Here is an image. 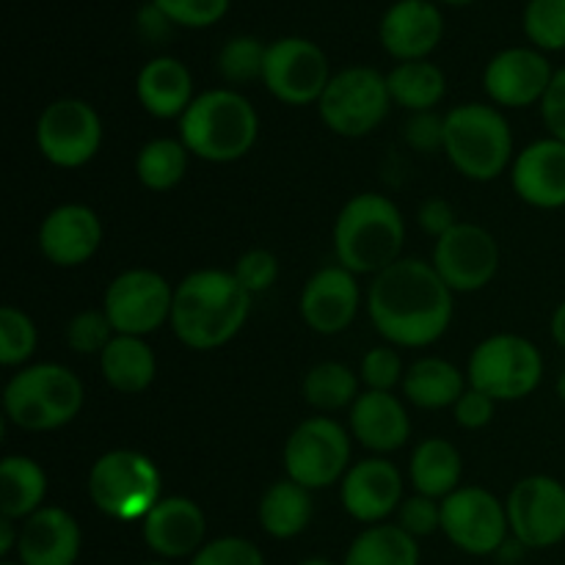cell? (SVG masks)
I'll return each mask as SVG.
<instances>
[{"mask_svg":"<svg viewBox=\"0 0 565 565\" xmlns=\"http://www.w3.org/2000/svg\"><path fill=\"white\" fill-rule=\"evenodd\" d=\"M456 292L430 263L401 257L373 276L367 287V315L375 331L395 348H430L452 323Z\"/></svg>","mask_w":565,"mask_h":565,"instance_id":"cell-1","label":"cell"},{"mask_svg":"<svg viewBox=\"0 0 565 565\" xmlns=\"http://www.w3.org/2000/svg\"><path fill=\"white\" fill-rule=\"evenodd\" d=\"M254 296L232 270L202 268L174 287L171 331L191 351H215L235 340L252 315Z\"/></svg>","mask_w":565,"mask_h":565,"instance_id":"cell-2","label":"cell"},{"mask_svg":"<svg viewBox=\"0 0 565 565\" xmlns=\"http://www.w3.org/2000/svg\"><path fill=\"white\" fill-rule=\"evenodd\" d=\"M334 257L356 276H379L401 259L406 221L384 193L364 191L342 204L331 230Z\"/></svg>","mask_w":565,"mask_h":565,"instance_id":"cell-3","label":"cell"},{"mask_svg":"<svg viewBox=\"0 0 565 565\" xmlns=\"http://www.w3.org/2000/svg\"><path fill=\"white\" fill-rule=\"evenodd\" d=\"M259 138L257 108L237 88L221 86L199 92L180 119V141L204 163H235Z\"/></svg>","mask_w":565,"mask_h":565,"instance_id":"cell-4","label":"cell"},{"mask_svg":"<svg viewBox=\"0 0 565 565\" xmlns=\"http://www.w3.org/2000/svg\"><path fill=\"white\" fill-rule=\"evenodd\" d=\"M83 381L58 362L25 364L3 386L6 423L28 434L64 428L83 412Z\"/></svg>","mask_w":565,"mask_h":565,"instance_id":"cell-5","label":"cell"},{"mask_svg":"<svg viewBox=\"0 0 565 565\" xmlns=\"http://www.w3.org/2000/svg\"><path fill=\"white\" fill-rule=\"evenodd\" d=\"M452 169L472 182H494L513 166V130L502 108L463 103L445 114V149Z\"/></svg>","mask_w":565,"mask_h":565,"instance_id":"cell-6","label":"cell"},{"mask_svg":"<svg viewBox=\"0 0 565 565\" xmlns=\"http://www.w3.org/2000/svg\"><path fill=\"white\" fill-rule=\"evenodd\" d=\"M88 497L103 516L114 522H143L163 500V478L147 452L108 450L92 463Z\"/></svg>","mask_w":565,"mask_h":565,"instance_id":"cell-7","label":"cell"},{"mask_svg":"<svg viewBox=\"0 0 565 565\" xmlns=\"http://www.w3.org/2000/svg\"><path fill=\"white\" fill-rule=\"evenodd\" d=\"M467 381L497 403L524 401L544 381V356L527 337L491 334L469 353Z\"/></svg>","mask_w":565,"mask_h":565,"instance_id":"cell-8","label":"cell"},{"mask_svg":"<svg viewBox=\"0 0 565 565\" xmlns=\"http://www.w3.org/2000/svg\"><path fill=\"white\" fill-rule=\"evenodd\" d=\"M390 108L386 75L364 64L334 72L318 103L320 121L342 138H364L375 132L384 125Z\"/></svg>","mask_w":565,"mask_h":565,"instance_id":"cell-9","label":"cell"},{"mask_svg":"<svg viewBox=\"0 0 565 565\" xmlns=\"http://www.w3.org/2000/svg\"><path fill=\"white\" fill-rule=\"evenodd\" d=\"M285 472L309 491L342 483L351 469V430L331 417H309L292 428L285 445Z\"/></svg>","mask_w":565,"mask_h":565,"instance_id":"cell-10","label":"cell"},{"mask_svg":"<svg viewBox=\"0 0 565 565\" xmlns=\"http://www.w3.org/2000/svg\"><path fill=\"white\" fill-rule=\"evenodd\" d=\"M36 149L55 169H83L103 147V119L92 103L61 97L39 114L33 127Z\"/></svg>","mask_w":565,"mask_h":565,"instance_id":"cell-11","label":"cell"},{"mask_svg":"<svg viewBox=\"0 0 565 565\" xmlns=\"http://www.w3.org/2000/svg\"><path fill=\"white\" fill-rule=\"evenodd\" d=\"M174 287L152 268L121 270L103 296V309L116 334L149 337L171 323Z\"/></svg>","mask_w":565,"mask_h":565,"instance_id":"cell-12","label":"cell"},{"mask_svg":"<svg viewBox=\"0 0 565 565\" xmlns=\"http://www.w3.org/2000/svg\"><path fill=\"white\" fill-rule=\"evenodd\" d=\"M331 64L312 39L281 36L268 44L263 83L279 103L290 108L318 105L331 81Z\"/></svg>","mask_w":565,"mask_h":565,"instance_id":"cell-13","label":"cell"},{"mask_svg":"<svg viewBox=\"0 0 565 565\" xmlns=\"http://www.w3.org/2000/svg\"><path fill=\"white\" fill-rule=\"evenodd\" d=\"M441 533L456 550L475 557H489L511 539L505 502L480 486H461L441 500Z\"/></svg>","mask_w":565,"mask_h":565,"instance_id":"cell-14","label":"cell"},{"mask_svg":"<svg viewBox=\"0 0 565 565\" xmlns=\"http://www.w3.org/2000/svg\"><path fill=\"white\" fill-rule=\"evenodd\" d=\"M511 535L527 550H552L565 541V483L552 475H527L508 494Z\"/></svg>","mask_w":565,"mask_h":565,"instance_id":"cell-15","label":"cell"},{"mask_svg":"<svg viewBox=\"0 0 565 565\" xmlns=\"http://www.w3.org/2000/svg\"><path fill=\"white\" fill-rule=\"evenodd\" d=\"M430 265L452 292H480L500 270V243L486 226L458 221L434 243Z\"/></svg>","mask_w":565,"mask_h":565,"instance_id":"cell-16","label":"cell"},{"mask_svg":"<svg viewBox=\"0 0 565 565\" xmlns=\"http://www.w3.org/2000/svg\"><path fill=\"white\" fill-rule=\"evenodd\" d=\"M362 307L356 274L340 263L315 270L298 296L301 320L320 337H337L348 331Z\"/></svg>","mask_w":565,"mask_h":565,"instance_id":"cell-17","label":"cell"},{"mask_svg":"<svg viewBox=\"0 0 565 565\" xmlns=\"http://www.w3.org/2000/svg\"><path fill=\"white\" fill-rule=\"evenodd\" d=\"M546 53L535 47H508L500 50L483 70L486 97L497 108H530L544 99L552 77Z\"/></svg>","mask_w":565,"mask_h":565,"instance_id":"cell-18","label":"cell"},{"mask_svg":"<svg viewBox=\"0 0 565 565\" xmlns=\"http://www.w3.org/2000/svg\"><path fill=\"white\" fill-rule=\"evenodd\" d=\"M340 502L356 522L384 524L403 505V475L390 458L373 456L351 463L340 483Z\"/></svg>","mask_w":565,"mask_h":565,"instance_id":"cell-19","label":"cell"},{"mask_svg":"<svg viewBox=\"0 0 565 565\" xmlns=\"http://www.w3.org/2000/svg\"><path fill=\"white\" fill-rule=\"evenodd\" d=\"M36 243L55 268H81L103 246V221L88 204H58L39 224Z\"/></svg>","mask_w":565,"mask_h":565,"instance_id":"cell-20","label":"cell"},{"mask_svg":"<svg viewBox=\"0 0 565 565\" xmlns=\"http://www.w3.org/2000/svg\"><path fill=\"white\" fill-rule=\"evenodd\" d=\"M445 36V14L434 0H395L379 25L381 47L401 61H425Z\"/></svg>","mask_w":565,"mask_h":565,"instance_id":"cell-21","label":"cell"},{"mask_svg":"<svg viewBox=\"0 0 565 565\" xmlns=\"http://www.w3.org/2000/svg\"><path fill=\"white\" fill-rule=\"evenodd\" d=\"M141 535L158 557L182 561L207 544V516L191 497H163L141 522Z\"/></svg>","mask_w":565,"mask_h":565,"instance_id":"cell-22","label":"cell"},{"mask_svg":"<svg viewBox=\"0 0 565 565\" xmlns=\"http://www.w3.org/2000/svg\"><path fill=\"white\" fill-rule=\"evenodd\" d=\"M513 193L535 210L565 207V143L546 136L516 152L511 166Z\"/></svg>","mask_w":565,"mask_h":565,"instance_id":"cell-23","label":"cell"},{"mask_svg":"<svg viewBox=\"0 0 565 565\" xmlns=\"http://www.w3.org/2000/svg\"><path fill=\"white\" fill-rule=\"evenodd\" d=\"M348 430L362 447L375 456H390L406 447L412 436V419L395 392L364 390L348 408Z\"/></svg>","mask_w":565,"mask_h":565,"instance_id":"cell-24","label":"cell"},{"mask_svg":"<svg viewBox=\"0 0 565 565\" xmlns=\"http://www.w3.org/2000/svg\"><path fill=\"white\" fill-rule=\"evenodd\" d=\"M81 527L70 511L58 505H44L22 522L17 563L75 565L81 555Z\"/></svg>","mask_w":565,"mask_h":565,"instance_id":"cell-25","label":"cell"},{"mask_svg":"<svg viewBox=\"0 0 565 565\" xmlns=\"http://www.w3.org/2000/svg\"><path fill=\"white\" fill-rule=\"evenodd\" d=\"M136 97L138 105L154 119L180 121L196 99L191 70L174 55H154L138 72Z\"/></svg>","mask_w":565,"mask_h":565,"instance_id":"cell-26","label":"cell"},{"mask_svg":"<svg viewBox=\"0 0 565 565\" xmlns=\"http://www.w3.org/2000/svg\"><path fill=\"white\" fill-rule=\"evenodd\" d=\"M463 458L452 441L441 436H428L419 441L408 461V483L414 494L430 497V500H447L452 491L461 489Z\"/></svg>","mask_w":565,"mask_h":565,"instance_id":"cell-27","label":"cell"},{"mask_svg":"<svg viewBox=\"0 0 565 565\" xmlns=\"http://www.w3.org/2000/svg\"><path fill=\"white\" fill-rule=\"evenodd\" d=\"M467 386L469 381L463 379L461 367L441 356H423L408 364L401 390L412 406L423 412H441V408L456 406Z\"/></svg>","mask_w":565,"mask_h":565,"instance_id":"cell-28","label":"cell"},{"mask_svg":"<svg viewBox=\"0 0 565 565\" xmlns=\"http://www.w3.org/2000/svg\"><path fill=\"white\" fill-rule=\"evenodd\" d=\"M99 373L119 395H141L154 384L158 359L143 337L116 334L99 356Z\"/></svg>","mask_w":565,"mask_h":565,"instance_id":"cell-29","label":"cell"},{"mask_svg":"<svg viewBox=\"0 0 565 565\" xmlns=\"http://www.w3.org/2000/svg\"><path fill=\"white\" fill-rule=\"evenodd\" d=\"M47 497V472L28 456H6L0 461V516L11 522H25L44 508Z\"/></svg>","mask_w":565,"mask_h":565,"instance_id":"cell-30","label":"cell"},{"mask_svg":"<svg viewBox=\"0 0 565 565\" xmlns=\"http://www.w3.org/2000/svg\"><path fill=\"white\" fill-rule=\"evenodd\" d=\"M315 513L312 491L298 486L296 480H276L263 494L257 508L259 527L276 541H290L309 527Z\"/></svg>","mask_w":565,"mask_h":565,"instance_id":"cell-31","label":"cell"},{"mask_svg":"<svg viewBox=\"0 0 565 565\" xmlns=\"http://www.w3.org/2000/svg\"><path fill=\"white\" fill-rule=\"evenodd\" d=\"M392 105H401L408 114L436 110V105L447 94V77L439 64L430 58L425 61H401L386 72Z\"/></svg>","mask_w":565,"mask_h":565,"instance_id":"cell-32","label":"cell"},{"mask_svg":"<svg viewBox=\"0 0 565 565\" xmlns=\"http://www.w3.org/2000/svg\"><path fill=\"white\" fill-rule=\"evenodd\" d=\"M342 565H419V541L397 524H373L353 539Z\"/></svg>","mask_w":565,"mask_h":565,"instance_id":"cell-33","label":"cell"},{"mask_svg":"<svg viewBox=\"0 0 565 565\" xmlns=\"http://www.w3.org/2000/svg\"><path fill=\"white\" fill-rule=\"evenodd\" d=\"M191 152L180 138H152L136 154V177L147 191H174L188 174Z\"/></svg>","mask_w":565,"mask_h":565,"instance_id":"cell-34","label":"cell"},{"mask_svg":"<svg viewBox=\"0 0 565 565\" xmlns=\"http://www.w3.org/2000/svg\"><path fill=\"white\" fill-rule=\"evenodd\" d=\"M359 375L353 373L348 364L342 362H320L303 375L301 395L315 412L334 414L342 408H351L356 403L359 392Z\"/></svg>","mask_w":565,"mask_h":565,"instance_id":"cell-35","label":"cell"},{"mask_svg":"<svg viewBox=\"0 0 565 565\" xmlns=\"http://www.w3.org/2000/svg\"><path fill=\"white\" fill-rule=\"evenodd\" d=\"M265 53L268 44L257 36H232L226 39L224 47L218 50L215 58V70L230 83V88L248 86L254 81H263L265 70Z\"/></svg>","mask_w":565,"mask_h":565,"instance_id":"cell-36","label":"cell"},{"mask_svg":"<svg viewBox=\"0 0 565 565\" xmlns=\"http://www.w3.org/2000/svg\"><path fill=\"white\" fill-rule=\"evenodd\" d=\"M524 36L541 53H565V0H530L522 14Z\"/></svg>","mask_w":565,"mask_h":565,"instance_id":"cell-37","label":"cell"},{"mask_svg":"<svg viewBox=\"0 0 565 565\" xmlns=\"http://www.w3.org/2000/svg\"><path fill=\"white\" fill-rule=\"evenodd\" d=\"M39 331L31 315L20 307L0 309V364L3 367H25L36 353Z\"/></svg>","mask_w":565,"mask_h":565,"instance_id":"cell-38","label":"cell"},{"mask_svg":"<svg viewBox=\"0 0 565 565\" xmlns=\"http://www.w3.org/2000/svg\"><path fill=\"white\" fill-rule=\"evenodd\" d=\"M116 331L110 326L105 309H83L75 318L66 323L64 340L66 348L77 356H103V351L108 348V342L114 340Z\"/></svg>","mask_w":565,"mask_h":565,"instance_id":"cell-39","label":"cell"},{"mask_svg":"<svg viewBox=\"0 0 565 565\" xmlns=\"http://www.w3.org/2000/svg\"><path fill=\"white\" fill-rule=\"evenodd\" d=\"M359 379L367 390L375 392H395L397 386H403L406 379V367H403V359L397 353L395 345H375L370 348L362 356L359 364Z\"/></svg>","mask_w":565,"mask_h":565,"instance_id":"cell-40","label":"cell"},{"mask_svg":"<svg viewBox=\"0 0 565 565\" xmlns=\"http://www.w3.org/2000/svg\"><path fill=\"white\" fill-rule=\"evenodd\" d=\"M177 28H210L230 11L232 0H152Z\"/></svg>","mask_w":565,"mask_h":565,"instance_id":"cell-41","label":"cell"},{"mask_svg":"<svg viewBox=\"0 0 565 565\" xmlns=\"http://www.w3.org/2000/svg\"><path fill=\"white\" fill-rule=\"evenodd\" d=\"M232 274L252 296H259L279 281V257L268 248H248L237 257Z\"/></svg>","mask_w":565,"mask_h":565,"instance_id":"cell-42","label":"cell"},{"mask_svg":"<svg viewBox=\"0 0 565 565\" xmlns=\"http://www.w3.org/2000/svg\"><path fill=\"white\" fill-rule=\"evenodd\" d=\"M191 565H265L263 552L257 544L237 535H224V539L207 541L196 555L191 557Z\"/></svg>","mask_w":565,"mask_h":565,"instance_id":"cell-43","label":"cell"},{"mask_svg":"<svg viewBox=\"0 0 565 565\" xmlns=\"http://www.w3.org/2000/svg\"><path fill=\"white\" fill-rule=\"evenodd\" d=\"M397 527L406 530L412 539H428L441 530V502L430 497L412 494L397 508Z\"/></svg>","mask_w":565,"mask_h":565,"instance_id":"cell-44","label":"cell"},{"mask_svg":"<svg viewBox=\"0 0 565 565\" xmlns=\"http://www.w3.org/2000/svg\"><path fill=\"white\" fill-rule=\"evenodd\" d=\"M406 143L414 152L434 154L445 149V116L436 110H423V114H412L406 121Z\"/></svg>","mask_w":565,"mask_h":565,"instance_id":"cell-45","label":"cell"},{"mask_svg":"<svg viewBox=\"0 0 565 565\" xmlns=\"http://www.w3.org/2000/svg\"><path fill=\"white\" fill-rule=\"evenodd\" d=\"M497 412V401H491L489 395H483L475 386H467L461 397L452 406V417H456V425L463 430H480L486 425H491Z\"/></svg>","mask_w":565,"mask_h":565,"instance_id":"cell-46","label":"cell"},{"mask_svg":"<svg viewBox=\"0 0 565 565\" xmlns=\"http://www.w3.org/2000/svg\"><path fill=\"white\" fill-rule=\"evenodd\" d=\"M541 119L552 138L565 143V66L555 72L544 99H541Z\"/></svg>","mask_w":565,"mask_h":565,"instance_id":"cell-47","label":"cell"},{"mask_svg":"<svg viewBox=\"0 0 565 565\" xmlns=\"http://www.w3.org/2000/svg\"><path fill=\"white\" fill-rule=\"evenodd\" d=\"M417 224L423 226L425 235H430L434 241L445 237L452 226L458 224V215L452 210V204L441 196H430L419 204L417 210Z\"/></svg>","mask_w":565,"mask_h":565,"instance_id":"cell-48","label":"cell"},{"mask_svg":"<svg viewBox=\"0 0 565 565\" xmlns=\"http://www.w3.org/2000/svg\"><path fill=\"white\" fill-rule=\"evenodd\" d=\"M138 28H141V33L149 42H160V39L169 36V28H174V22H171L158 6L149 3L143 6L141 14H138Z\"/></svg>","mask_w":565,"mask_h":565,"instance_id":"cell-49","label":"cell"},{"mask_svg":"<svg viewBox=\"0 0 565 565\" xmlns=\"http://www.w3.org/2000/svg\"><path fill=\"white\" fill-rule=\"evenodd\" d=\"M17 544H20V530L11 519L0 516V557H9L11 552H17Z\"/></svg>","mask_w":565,"mask_h":565,"instance_id":"cell-50","label":"cell"},{"mask_svg":"<svg viewBox=\"0 0 565 565\" xmlns=\"http://www.w3.org/2000/svg\"><path fill=\"white\" fill-rule=\"evenodd\" d=\"M550 331H552V340H555V345L565 353V301L557 303L555 312H552Z\"/></svg>","mask_w":565,"mask_h":565,"instance_id":"cell-51","label":"cell"},{"mask_svg":"<svg viewBox=\"0 0 565 565\" xmlns=\"http://www.w3.org/2000/svg\"><path fill=\"white\" fill-rule=\"evenodd\" d=\"M555 392H557V397H561V401L565 403V367H563V373L557 375V384H555Z\"/></svg>","mask_w":565,"mask_h":565,"instance_id":"cell-52","label":"cell"},{"mask_svg":"<svg viewBox=\"0 0 565 565\" xmlns=\"http://www.w3.org/2000/svg\"><path fill=\"white\" fill-rule=\"evenodd\" d=\"M298 565H337V563L326 561V557H309V561H303V563H298Z\"/></svg>","mask_w":565,"mask_h":565,"instance_id":"cell-53","label":"cell"},{"mask_svg":"<svg viewBox=\"0 0 565 565\" xmlns=\"http://www.w3.org/2000/svg\"><path fill=\"white\" fill-rule=\"evenodd\" d=\"M439 3H447V6H469V3H475V0H439Z\"/></svg>","mask_w":565,"mask_h":565,"instance_id":"cell-54","label":"cell"},{"mask_svg":"<svg viewBox=\"0 0 565 565\" xmlns=\"http://www.w3.org/2000/svg\"><path fill=\"white\" fill-rule=\"evenodd\" d=\"M143 565H171V563H166V561H154V563H143Z\"/></svg>","mask_w":565,"mask_h":565,"instance_id":"cell-55","label":"cell"},{"mask_svg":"<svg viewBox=\"0 0 565 565\" xmlns=\"http://www.w3.org/2000/svg\"><path fill=\"white\" fill-rule=\"evenodd\" d=\"M0 565H20V563H11V561H3Z\"/></svg>","mask_w":565,"mask_h":565,"instance_id":"cell-56","label":"cell"}]
</instances>
